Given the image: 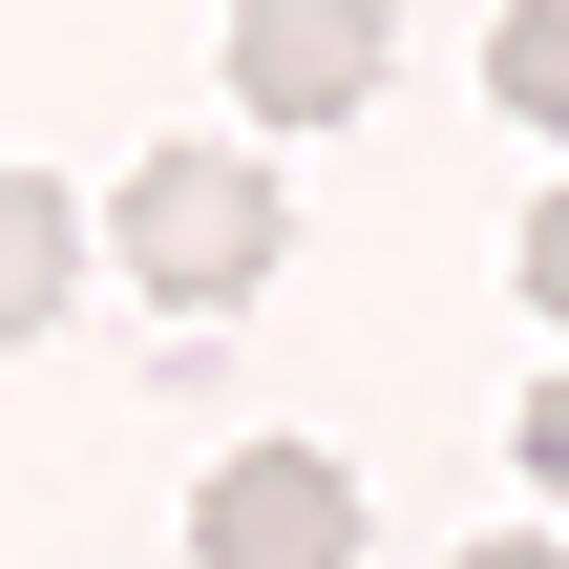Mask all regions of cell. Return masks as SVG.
<instances>
[{
  "instance_id": "obj_2",
  "label": "cell",
  "mask_w": 569,
  "mask_h": 569,
  "mask_svg": "<svg viewBox=\"0 0 569 569\" xmlns=\"http://www.w3.org/2000/svg\"><path fill=\"white\" fill-rule=\"evenodd\" d=\"M190 569H359V465L338 443H232L211 507H190Z\"/></svg>"
},
{
  "instance_id": "obj_8",
  "label": "cell",
  "mask_w": 569,
  "mask_h": 569,
  "mask_svg": "<svg viewBox=\"0 0 569 569\" xmlns=\"http://www.w3.org/2000/svg\"><path fill=\"white\" fill-rule=\"evenodd\" d=\"M465 569H569V549H549V528H507V549H465Z\"/></svg>"
},
{
  "instance_id": "obj_7",
  "label": "cell",
  "mask_w": 569,
  "mask_h": 569,
  "mask_svg": "<svg viewBox=\"0 0 569 569\" xmlns=\"http://www.w3.org/2000/svg\"><path fill=\"white\" fill-rule=\"evenodd\" d=\"M528 296H549V317H569V190H549V211H528Z\"/></svg>"
},
{
  "instance_id": "obj_4",
  "label": "cell",
  "mask_w": 569,
  "mask_h": 569,
  "mask_svg": "<svg viewBox=\"0 0 569 569\" xmlns=\"http://www.w3.org/2000/svg\"><path fill=\"white\" fill-rule=\"evenodd\" d=\"M63 274H84V211H63L42 169H0V338H42V317H63Z\"/></svg>"
},
{
  "instance_id": "obj_1",
  "label": "cell",
  "mask_w": 569,
  "mask_h": 569,
  "mask_svg": "<svg viewBox=\"0 0 569 569\" xmlns=\"http://www.w3.org/2000/svg\"><path fill=\"white\" fill-rule=\"evenodd\" d=\"M106 232H127V274H148L169 317H232V296H274V253H296V190H274L253 148H148Z\"/></svg>"
},
{
  "instance_id": "obj_6",
  "label": "cell",
  "mask_w": 569,
  "mask_h": 569,
  "mask_svg": "<svg viewBox=\"0 0 569 569\" xmlns=\"http://www.w3.org/2000/svg\"><path fill=\"white\" fill-rule=\"evenodd\" d=\"M528 486H569V380H528Z\"/></svg>"
},
{
  "instance_id": "obj_5",
  "label": "cell",
  "mask_w": 569,
  "mask_h": 569,
  "mask_svg": "<svg viewBox=\"0 0 569 569\" xmlns=\"http://www.w3.org/2000/svg\"><path fill=\"white\" fill-rule=\"evenodd\" d=\"M486 106L507 127H569V0H507L486 21Z\"/></svg>"
},
{
  "instance_id": "obj_3",
  "label": "cell",
  "mask_w": 569,
  "mask_h": 569,
  "mask_svg": "<svg viewBox=\"0 0 569 569\" xmlns=\"http://www.w3.org/2000/svg\"><path fill=\"white\" fill-rule=\"evenodd\" d=\"M232 106H253V127L380 106V0H232Z\"/></svg>"
}]
</instances>
